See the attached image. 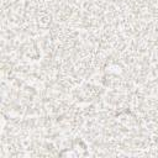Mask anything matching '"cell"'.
Instances as JSON below:
<instances>
[{
	"mask_svg": "<svg viewBox=\"0 0 158 158\" xmlns=\"http://www.w3.org/2000/svg\"><path fill=\"white\" fill-rule=\"evenodd\" d=\"M156 77H157V79H158V69L156 70Z\"/></svg>",
	"mask_w": 158,
	"mask_h": 158,
	"instance_id": "1",
	"label": "cell"
}]
</instances>
